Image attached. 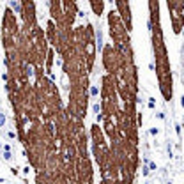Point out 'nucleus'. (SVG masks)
I'll return each instance as SVG.
<instances>
[{"mask_svg":"<svg viewBox=\"0 0 184 184\" xmlns=\"http://www.w3.org/2000/svg\"><path fill=\"white\" fill-rule=\"evenodd\" d=\"M4 120H5V119H4V115H0V126L4 124Z\"/></svg>","mask_w":184,"mask_h":184,"instance_id":"1","label":"nucleus"}]
</instances>
